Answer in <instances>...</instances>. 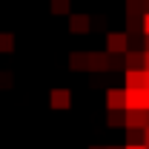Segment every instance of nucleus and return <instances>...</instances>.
<instances>
[{"mask_svg":"<svg viewBox=\"0 0 149 149\" xmlns=\"http://www.w3.org/2000/svg\"><path fill=\"white\" fill-rule=\"evenodd\" d=\"M106 106H109V112H123L126 109V89H109L106 92Z\"/></svg>","mask_w":149,"mask_h":149,"instance_id":"5","label":"nucleus"},{"mask_svg":"<svg viewBox=\"0 0 149 149\" xmlns=\"http://www.w3.org/2000/svg\"><path fill=\"white\" fill-rule=\"evenodd\" d=\"M126 15L129 17H143V0H126Z\"/></svg>","mask_w":149,"mask_h":149,"instance_id":"8","label":"nucleus"},{"mask_svg":"<svg viewBox=\"0 0 149 149\" xmlns=\"http://www.w3.org/2000/svg\"><path fill=\"white\" fill-rule=\"evenodd\" d=\"M89 26H92V23H89L86 15H72V17H69V32H72V35H86Z\"/></svg>","mask_w":149,"mask_h":149,"instance_id":"7","label":"nucleus"},{"mask_svg":"<svg viewBox=\"0 0 149 149\" xmlns=\"http://www.w3.org/2000/svg\"><path fill=\"white\" fill-rule=\"evenodd\" d=\"M12 49H15V35L0 32V52H12Z\"/></svg>","mask_w":149,"mask_h":149,"instance_id":"11","label":"nucleus"},{"mask_svg":"<svg viewBox=\"0 0 149 149\" xmlns=\"http://www.w3.org/2000/svg\"><path fill=\"white\" fill-rule=\"evenodd\" d=\"M72 69H86V55H80V52H72Z\"/></svg>","mask_w":149,"mask_h":149,"instance_id":"13","label":"nucleus"},{"mask_svg":"<svg viewBox=\"0 0 149 149\" xmlns=\"http://www.w3.org/2000/svg\"><path fill=\"white\" fill-rule=\"evenodd\" d=\"M146 149H149V146H146Z\"/></svg>","mask_w":149,"mask_h":149,"instance_id":"21","label":"nucleus"},{"mask_svg":"<svg viewBox=\"0 0 149 149\" xmlns=\"http://www.w3.org/2000/svg\"><path fill=\"white\" fill-rule=\"evenodd\" d=\"M86 69L103 72V69H115V63H112V57L103 55V52H89V55H86Z\"/></svg>","mask_w":149,"mask_h":149,"instance_id":"3","label":"nucleus"},{"mask_svg":"<svg viewBox=\"0 0 149 149\" xmlns=\"http://www.w3.org/2000/svg\"><path fill=\"white\" fill-rule=\"evenodd\" d=\"M126 143H143V132L141 129H126Z\"/></svg>","mask_w":149,"mask_h":149,"instance_id":"12","label":"nucleus"},{"mask_svg":"<svg viewBox=\"0 0 149 149\" xmlns=\"http://www.w3.org/2000/svg\"><path fill=\"white\" fill-rule=\"evenodd\" d=\"M143 146H149V126L143 129Z\"/></svg>","mask_w":149,"mask_h":149,"instance_id":"16","label":"nucleus"},{"mask_svg":"<svg viewBox=\"0 0 149 149\" xmlns=\"http://www.w3.org/2000/svg\"><path fill=\"white\" fill-rule=\"evenodd\" d=\"M126 69H143V55L141 52H126Z\"/></svg>","mask_w":149,"mask_h":149,"instance_id":"9","label":"nucleus"},{"mask_svg":"<svg viewBox=\"0 0 149 149\" xmlns=\"http://www.w3.org/2000/svg\"><path fill=\"white\" fill-rule=\"evenodd\" d=\"M123 149H146V146H143V143H126Z\"/></svg>","mask_w":149,"mask_h":149,"instance_id":"15","label":"nucleus"},{"mask_svg":"<svg viewBox=\"0 0 149 149\" xmlns=\"http://www.w3.org/2000/svg\"><path fill=\"white\" fill-rule=\"evenodd\" d=\"M123 123H126V129H146L149 112L146 109H123Z\"/></svg>","mask_w":149,"mask_h":149,"instance_id":"1","label":"nucleus"},{"mask_svg":"<svg viewBox=\"0 0 149 149\" xmlns=\"http://www.w3.org/2000/svg\"><path fill=\"white\" fill-rule=\"evenodd\" d=\"M146 86V69H126V89Z\"/></svg>","mask_w":149,"mask_h":149,"instance_id":"6","label":"nucleus"},{"mask_svg":"<svg viewBox=\"0 0 149 149\" xmlns=\"http://www.w3.org/2000/svg\"><path fill=\"white\" fill-rule=\"evenodd\" d=\"M109 123H112V126L123 123V112H109Z\"/></svg>","mask_w":149,"mask_h":149,"instance_id":"14","label":"nucleus"},{"mask_svg":"<svg viewBox=\"0 0 149 149\" xmlns=\"http://www.w3.org/2000/svg\"><path fill=\"white\" fill-rule=\"evenodd\" d=\"M126 46H129V35L126 32H109L106 35V55L126 52Z\"/></svg>","mask_w":149,"mask_h":149,"instance_id":"2","label":"nucleus"},{"mask_svg":"<svg viewBox=\"0 0 149 149\" xmlns=\"http://www.w3.org/2000/svg\"><path fill=\"white\" fill-rule=\"evenodd\" d=\"M146 86H149V72H146Z\"/></svg>","mask_w":149,"mask_h":149,"instance_id":"20","label":"nucleus"},{"mask_svg":"<svg viewBox=\"0 0 149 149\" xmlns=\"http://www.w3.org/2000/svg\"><path fill=\"white\" fill-rule=\"evenodd\" d=\"M72 0H52V15H69Z\"/></svg>","mask_w":149,"mask_h":149,"instance_id":"10","label":"nucleus"},{"mask_svg":"<svg viewBox=\"0 0 149 149\" xmlns=\"http://www.w3.org/2000/svg\"><path fill=\"white\" fill-rule=\"evenodd\" d=\"M143 46H146V52H149V35H143Z\"/></svg>","mask_w":149,"mask_h":149,"instance_id":"17","label":"nucleus"},{"mask_svg":"<svg viewBox=\"0 0 149 149\" xmlns=\"http://www.w3.org/2000/svg\"><path fill=\"white\" fill-rule=\"evenodd\" d=\"M103 149H123V146H103Z\"/></svg>","mask_w":149,"mask_h":149,"instance_id":"18","label":"nucleus"},{"mask_svg":"<svg viewBox=\"0 0 149 149\" xmlns=\"http://www.w3.org/2000/svg\"><path fill=\"white\" fill-rule=\"evenodd\" d=\"M49 103H52V109H69L72 106V92L66 86H57V89L49 92Z\"/></svg>","mask_w":149,"mask_h":149,"instance_id":"4","label":"nucleus"},{"mask_svg":"<svg viewBox=\"0 0 149 149\" xmlns=\"http://www.w3.org/2000/svg\"><path fill=\"white\" fill-rule=\"evenodd\" d=\"M89 149H103V146H89Z\"/></svg>","mask_w":149,"mask_h":149,"instance_id":"19","label":"nucleus"}]
</instances>
